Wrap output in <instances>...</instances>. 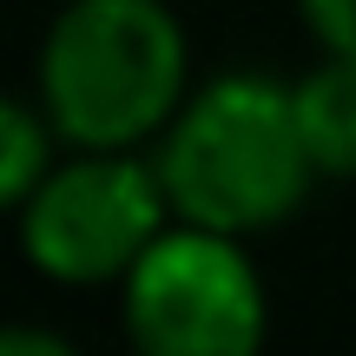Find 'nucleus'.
<instances>
[{
  "label": "nucleus",
  "instance_id": "f257e3e1",
  "mask_svg": "<svg viewBox=\"0 0 356 356\" xmlns=\"http://www.w3.org/2000/svg\"><path fill=\"white\" fill-rule=\"evenodd\" d=\"M310 172L317 159L297 126V92L257 73L211 79L178 113L165 159H159V178L185 211V225L231 231V238L284 225L304 204Z\"/></svg>",
  "mask_w": 356,
  "mask_h": 356
},
{
  "label": "nucleus",
  "instance_id": "f03ea898",
  "mask_svg": "<svg viewBox=\"0 0 356 356\" xmlns=\"http://www.w3.org/2000/svg\"><path fill=\"white\" fill-rule=\"evenodd\" d=\"M53 132L86 152H126L185 92V33L159 0H73L40 53Z\"/></svg>",
  "mask_w": 356,
  "mask_h": 356
},
{
  "label": "nucleus",
  "instance_id": "7ed1b4c3",
  "mask_svg": "<svg viewBox=\"0 0 356 356\" xmlns=\"http://www.w3.org/2000/svg\"><path fill=\"white\" fill-rule=\"evenodd\" d=\"M126 323L152 356H244L264 337V284L231 231L191 225L126 270Z\"/></svg>",
  "mask_w": 356,
  "mask_h": 356
},
{
  "label": "nucleus",
  "instance_id": "20e7f679",
  "mask_svg": "<svg viewBox=\"0 0 356 356\" xmlns=\"http://www.w3.org/2000/svg\"><path fill=\"white\" fill-rule=\"evenodd\" d=\"M165 178L145 172L126 152H86L79 165L47 172L33 198L20 204V238L33 270L60 284H106L126 277L159 238Z\"/></svg>",
  "mask_w": 356,
  "mask_h": 356
},
{
  "label": "nucleus",
  "instance_id": "39448f33",
  "mask_svg": "<svg viewBox=\"0 0 356 356\" xmlns=\"http://www.w3.org/2000/svg\"><path fill=\"white\" fill-rule=\"evenodd\" d=\"M297 126L317 159V172L356 178V53H330L310 79H297Z\"/></svg>",
  "mask_w": 356,
  "mask_h": 356
},
{
  "label": "nucleus",
  "instance_id": "423d86ee",
  "mask_svg": "<svg viewBox=\"0 0 356 356\" xmlns=\"http://www.w3.org/2000/svg\"><path fill=\"white\" fill-rule=\"evenodd\" d=\"M47 172H53L47 126H40L20 99H7V106H0V198H7V204H26Z\"/></svg>",
  "mask_w": 356,
  "mask_h": 356
},
{
  "label": "nucleus",
  "instance_id": "0eeeda50",
  "mask_svg": "<svg viewBox=\"0 0 356 356\" xmlns=\"http://www.w3.org/2000/svg\"><path fill=\"white\" fill-rule=\"evenodd\" d=\"M304 20L330 53H356V0H304Z\"/></svg>",
  "mask_w": 356,
  "mask_h": 356
}]
</instances>
